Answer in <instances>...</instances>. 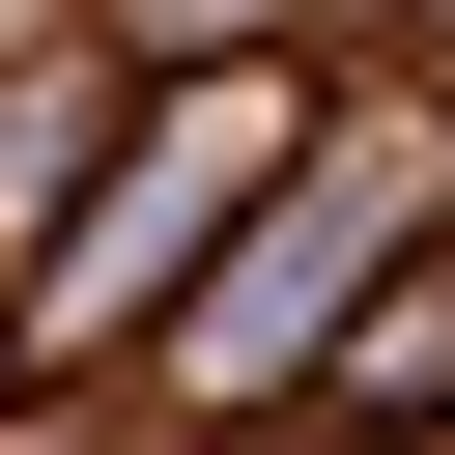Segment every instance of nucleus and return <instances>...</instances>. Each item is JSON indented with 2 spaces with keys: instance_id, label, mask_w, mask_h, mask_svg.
Returning <instances> with one entry per match:
<instances>
[{
  "instance_id": "3",
  "label": "nucleus",
  "mask_w": 455,
  "mask_h": 455,
  "mask_svg": "<svg viewBox=\"0 0 455 455\" xmlns=\"http://www.w3.org/2000/svg\"><path fill=\"white\" fill-rule=\"evenodd\" d=\"M427 370H455V284L398 256V284H370V313H341V341L284 370V427H341V455H370V427H427Z\"/></svg>"
},
{
  "instance_id": "2",
  "label": "nucleus",
  "mask_w": 455,
  "mask_h": 455,
  "mask_svg": "<svg viewBox=\"0 0 455 455\" xmlns=\"http://www.w3.org/2000/svg\"><path fill=\"white\" fill-rule=\"evenodd\" d=\"M313 85H341V57H171V85H114V142H85L57 256L0 284V398H114V370L171 341V284L228 256V199L313 142Z\"/></svg>"
},
{
  "instance_id": "1",
  "label": "nucleus",
  "mask_w": 455,
  "mask_h": 455,
  "mask_svg": "<svg viewBox=\"0 0 455 455\" xmlns=\"http://www.w3.org/2000/svg\"><path fill=\"white\" fill-rule=\"evenodd\" d=\"M427 171H455V142H427V85H398V28H370V57L313 85V142H284V171L228 199V256L171 284L142 398H171L199 455H228V427H284V370H313V341H341V313H370V284L427 256Z\"/></svg>"
},
{
  "instance_id": "4",
  "label": "nucleus",
  "mask_w": 455,
  "mask_h": 455,
  "mask_svg": "<svg viewBox=\"0 0 455 455\" xmlns=\"http://www.w3.org/2000/svg\"><path fill=\"white\" fill-rule=\"evenodd\" d=\"M28 28H85V0H28Z\"/></svg>"
}]
</instances>
